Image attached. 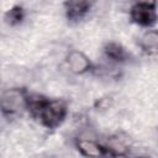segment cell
I'll list each match as a JSON object with an SVG mask.
<instances>
[{
    "instance_id": "cell-1",
    "label": "cell",
    "mask_w": 158,
    "mask_h": 158,
    "mask_svg": "<svg viewBox=\"0 0 158 158\" xmlns=\"http://www.w3.org/2000/svg\"><path fill=\"white\" fill-rule=\"evenodd\" d=\"M27 111L43 127L54 130L65 120L68 109L64 101L57 99H48L40 94L28 96Z\"/></svg>"
},
{
    "instance_id": "cell-2",
    "label": "cell",
    "mask_w": 158,
    "mask_h": 158,
    "mask_svg": "<svg viewBox=\"0 0 158 158\" xmlns=\"http://www.w3.org/2000/svg\"><path fill=\"white\" fill-rule=\"evenodd\" d=\"M30 94L23 88H11L1 95V112L6 117H14L27 110Z\"/></svg>"
},
{
    "instance_id": "cell-3",
    "label": "cell",
    "mask_w": 158,
    "mask_h": 158,
    "mask_svg": "<svg viewBox=\"0 0 158 158\" xmlns=\"http://www.w3.org/2000/svg\"><path fill=\"white\" fill-rule=\"evenodd\" d=\"M130 17L132 22L142 27H152L158 21L157 2L154 1H138L130 9Z\"/></svg>"
},
{
    "instance_id": "cell-4",
    "label": "cell",
    "mask_w": 158,
    "mask_h": 158,
    "mask_svg": "<svg viewBox=\"0 0 158 158\" xmlns=\"http://www.w3.org/2000/svg\"><path fill=\"white\" fill-rule=\"evenodd\" d=\"M75 147L81 156L86 158H107L109 149L105 144H101L93 139L78 138L75 141Z\"/></svg>"
},
{
    "instance_id": "cell-5",
    "label": "cell",
    "mask_w": 158,
    "mask_h": 158,
    "mask_svg": "<svg viewBox=\"0 0 158 158\" xmlns=\"http://www.w3.org/2000/svg\"><path fill=\"white\" fill-rule=\"evenodd\" d=\"M67 64L75 74H84L93 69L91 60L80 51L73 49L67 54Z\"/></svg>"
},
{
    "instance_id": "cell-6",
    "label": "cell",
    "mask_w": 158,
    "mask_h": 158,
    "mask_svg": "<svg viewBox=\"0 0 158 158\" xmlns=\"http://www.w3.org/2000/svg\"><path fill=\"white\" fill-rule=\"evenodd\" d=\"M65 16L70 22H78L83 20L91 7V2L80 0V1H65L64 4Z\"/></svg>"
},
{
    "instance_id": "cell-7",
    "label": "cell",
    "mask_w": 158,
    "mask_h": 158,
    "mask_svg": "<svg viewBox=\"0 0 158 158\" xmlns=\"http://www.w3.org/2000/svg\"><path fill=\"white\" fill-rule=\"evenodd\" d=\"M139 47L147 54H158V30H148L139 38Z\"/></svg>"
},
{
    "instance_id": "cell-8",
    "label": "cell",
    "mask_w": 158,
    "mask_h": 158,
    "mask_svg": "<svg viewBox=\"0 0 158 158\" xmlns=\"http://www.w3.org/2000/svg\"><path fill=\"white\" fill-rule=\"evenodd\" d=\"M104 52H105V56L112 62L121 63V62L127 60V58H128L127 51L120 43H116V42H109L105 46Z\"/></svg>"
},
{
    "instance_id": "cell-9",
    "label": "cell",
    "mask_w": 158,
    "mask_h": 158,
    "mask_svg": "<svg viewBox=\"0 0 158 158\" xmlns=\"http://www.w3.org/2000/svg\"><path fill=\"white\" fill-rule=\"evenodd\" d=\"M23 17H25V10H23V7L20 6V5L12 6V7L9 9V10L6 11V14H5V20H6V22H7L9 25H11V26H16V25L21 23L22 20H23Z\"/></svg>"
}]
</instances>
